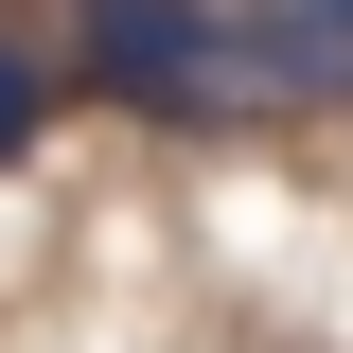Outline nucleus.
<instances>
[{
  "mask_svg": "<svg viewBox=\"0 0 353 353\" xmlns=\"http://www.w3.org/2000/svg\"><path fill=\"white\" fill-rule=\"evenodd\" d=\"M18 141H36V71L0 53V159H18Z\"/></svg>",
  "mask_w": 353,
  "mask_h": 353,
  "instance_id": "7ed1b4c3",
  "label": "nucleus"
},
{
  "mask_svg": "<svg viewBox=\"0 0 353 353\" xmlns=\"http://www.w3.org/2000/svg\"><path fill=\"white\" fill-rule=\"evenodd\" d=\"M230 88H265V106H353V18L336 0H248V18H230Z\"/></svg>",
  "mask_w": 353,
  "mask_h": 353,
  "instance_id": "f03ea898",
  "label": "nucleus"
},
{
  "mask_svg": "<svg viewBox=\"0 0 353 353\" xmlns=\"http://www.w3.org/2000/svg\"><path fill=\"white\" fill-rule=\"evenodd\" d=\"M88 88L106 106H159V124H194V106H230V18L212 0H88Z\"/></svg>",
  "mask_w": 353,
  "mask_h": 353,
  "instance_id": "f257e3e1",
  "label": "nucleus"
},
{
  "mask_svg": "<svg viewBox=\"0 0 353 353\" xmlns=\"http://www.w3.org/2000/svg\"><path fill=\"white\" fill-rule=\"evenodd\" d=\"M336 18H353V0H336Z\"/></svg>",
  "mask_w": 353,
  "mask_h": 353,
  "instance_id": "20e7f679",
  "label": "nucleus"
}]
</instances>
